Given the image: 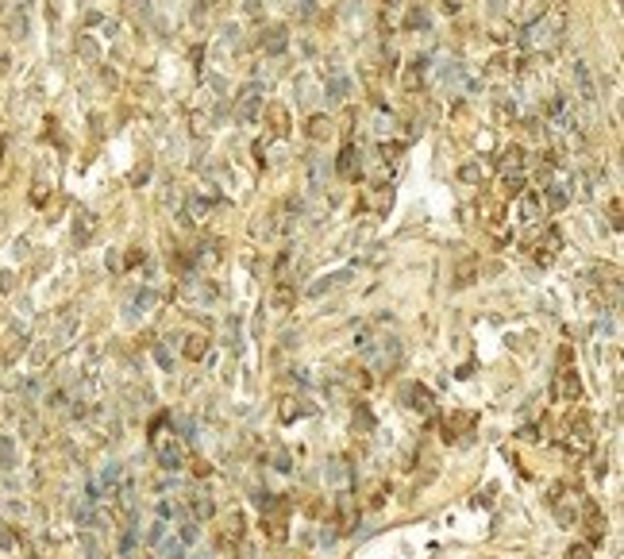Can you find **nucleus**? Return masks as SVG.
I'll use <instances>...</instances> for the list:
<instances>
[{
    "label": "nucleus",
    "mask_w": 624,
    "mask_h": 559,
    "mask_svg": "<svg viewBox=\"0 0 624 559\" xmlns=\"http://www.w3.org/2000/svg\"><path fill=\"white\" fill-rule=\"evenodd\" d=\"M150 448H154V455H159L162 471H182L185 451H182V440L166 428V420H159V425L150 428Z\"/></svg>",
    "instance_id": "nucleus-1"
},
{
    "label": "nucleus",
    "mask_w": 624,
    "mask_h": 559,
    "mask_svg": "<svg viewBox=\"0 0 624 559\" xmlns=\"http://www.w3.org/2000/svg\"><path fill=\"white\" fill-rule=\"evenodd\" d=\"M177 293H182L185 305H216V301H220V290H216V285L208 282V278H197V274L182 278Z\"/></svg>",
    "instance_id": "nucleus-2"
},
{
    "label": "nucleus",
    "mask_w": 624,
    "mask_h": 559,
    "mask_svg": "<svg viewBox=\"0 0 624 559\" xmlns=\"http://www.w3.org/2000/svg\"><path fill=\"white\" fill-rule=\"evenodd\" d=\"M262 116V85H243L235 93V120L239 124H255Z\"/></svg>",
    "instance_id": "nucleus-3"
},
{
    "label": "nucleus",
    "mask_w": 624,
    "mask_h": 559,
    "mask_svg": "<svg viewBox=\"0 0 624 559\" xmlns=\"http://www.w3.org/2000/svg\"><path fill=\"white\" fill-rule=\"evenodd\" d=\"M555 397H563V401H578V397H582L578 370H570V351H563V367H559V375H555Z\"/></svg>",
    "instance_id": "nucleus-4"
},
{
    "label": "nucleus",
    "mask_w": 624,
    "mask_h": 559,
    "mask_svg": "<svg viewBox=\"0 0 624 559\" xmlns=\"http://www.w3.org/2000/svg\"><path fill=\"white\" fill-rule=\"evenodd\" d=\"M570 74H575V85H578V100L593 109V104H598V81H593L590 66H586V62H575V66H570Z\"/></svg>",
    "instance_id": "nucleus-5"
},
{
    "label": "nucleus",
    "mask_w": 624,
    "mask_h": 559,
    "mask_svg": "<svg viewBox=\"0 0 624 559\" xmlns=\"http://www.w3.org/2000/svg\"><path fill=\"white\" fill-rule=\"evenodd\" d=\"M559 247H563V235H559V228H547V232H543V239L532 247L536 262H543V267H547V262L559 255Z\"/></svg>",
    "instance_id": "nucleus-6"
},
{
    "label": "nucleus",
    "mask_w": 624,
    "mask_h": 559,
    "mask_svg": "<svg viewBox=\"0 0 624 559\" xmlns=\"http://www.w3.org/2000/svg\"><path fill=\"white\" fill-rule=\"evenodd\" d=\"M266 124H270V132H274L278 139H285V135H289V127H293L289 109H285V104H266Z\"/></svg>",
    "instance_id": "nucleus-7"
},
{
    "label": "nucleus",
    "mask_w": 624,
    "mask_h": 559,
    "mask_svg": "<svg viewBox=\"0 0 624 559\" xmlns=\"http://www.w3.org/2000/svg\"><path fill=\"white\" fill-rule=\"evenodd\" d=\"M185 505H189V517H193V521H208V517H212V513H216V505H212V498H208V494H200V490L185 494Z\"/></svg>",
    "instance_id": "nucleus-8"
},
{
    "label": "nucleus",
    "mask_w": 624,
    "mask_h": 559,
    "mask_svg": "<svg viewBox=\"0 0 624 559\" xmlns=\"http://www.w3.org/2000/svg\"><path fill=\"white\" fill-rule=\"evenodd\" d=\"M586 536H590V544L605 540V517H601V510L593 501H586Z\"/></svg>",
    "instance_id": "nucleus-9"
},
{
    "label": "nucleus",
    "mask_w": 624,
    "mask_h": 559,
    "mask_svg": "<svg viewBox=\"0 0 624 559\" xmlns=\"http://www.w3.org/2000/svg\"><path fill=\"white\" fill-rule=\"evenodd\" d=\"M324 482L335 486V490H347V486H351V467H347L343 459H332V463L324 467Z\"/></svg>",
    "instance_id": "nucleus-10"
},
{
    "label": "nucleus",
    "mask_w": 624,
    "mask_h": 559,
    "mask_svg": "<svg viewBox=\"0 0 624 559\" xmlns=\"http://www.w3.org/2000/svg\"><path fill=\"white\" fill-rule=\"evenodd\" d=\"M520 212H525V220H540L543 216V189H525L520 193Z\"/></svg>",
    "instance_id": "nucleus-11"
},
{
    "label": "nucleus",
    "mask_w": 624,
    "mask_h": 559,
    "mask_svg": "<svg viewBox=\"0 0 624 559\" xmlns=\"http://www.w3.org/2000/svg\"><path fill=\"white\" fill-rule=\"evenodd\" d=\"M270 305H274L278 313H289L293 305H297V285H289V282L274 285V293H270Z\"/></svg>",
    "instance_id": "nucleus-12"
},
{
    "label": "nucleus",
    "mask_w": 624,
    "mask_h": 559,
    "mask_svg": "<svg viewBox=\"0 0 624 559\" xmlns=\"http://www.w3.org/2000/svg\"><path fill=\"white\" fill-rule=\"evenodd\" d=\"M170 533H174V525H170V521H159V517H154V521L147 525V533H143V544H147V548H159V544L166 540Z\"/></svg>",
    "instance_id": "nucleus-13"
},
{
    "label": "nucleus",
    "mask_w": 624,
    "mask_h": 559,
    "mask_svg": "<svg viewBox=\"0 0 624 559\" xmlns=\"http://www.w3.org/2000/svg\"><path fill=\"white\" fill-rule=\"evenodd\" d=\"M347 278H351V270H339V274H324V278H317V282L308 285L305 293H308V297H320L324 290H335V285H343Z\"/></svg>",
    "instance_id": "nucleus-14"
},
{
    "label": "nucleus",
    "mask_w": 624,
    "mask_h": 559,
    "mask_svg": "<svg viewBox=\"0 0 624 559\" xmlns=\"http://www.w3.org/2000/svg\"><path fill=\"white\" fill-rule=\"evenodd\" d=\"M335 170H339L343 178H358V150L351 147V143L339 150V162H335Z\"/></svg>",
    "instance_id": "nucleus-15"
},
{
    "label": "nucleus",
    "mask_w": 624,
    "mask_h": 559,
    "mask_svg": "<svg viewBox=\"0 0 624 559\" xmlns=\"http://www.w3.org/2000/svg\"><path fill=\"white\" fill-rule=\"evenodd\" d=\"M520 170H525V150L505 147V155H501V174H520Z\"/></svg>",
    "instance_id": "nucleus-16"
},
{
    "label": "nucleus",
    "mask_w": 624,
    "mask_h": 559,
    "mask_svg": "<svg viewBox=\"0 0 624 559\" xmlns=\"http://www.w3.org/2000/svg\"><path fill=\"white\" fill-rule=\"evenodd\" d=\"M408 401H413V409L420 413V417L432 413V390H428V386H413V390H408Z\"/></svg>",
    "instance_id": "nucleus-17"
},
{
    "label": "nucleus",
    "mask_w": 624,
    "mask_h": 559,
    "mask_svg": "<svg viewBox=\"0 0 624 559\" xmlns=\"http://www.w3.org/2000/svg\"><path fill=\"white\" fill-rule=\"evenodd\" d=\"M93 235H97V216H93V212H81L77 224H74V239L77 243H89Z\"/></svg>",
    "instance_id": "nucleus-18"
},
{
    "label": "nucleus",
    "mask_w": 624,
    "mask_h": 559,
    "mask_svg": "<svg viewBox=\"0 0 624 559\" xmlns=\"http://www.w3.org/2000/svg\"><path fill=\"white\" fill-rule=\"evenodd\" d=\"M543 205L547 209H566V200H570V193H566V185H559V182H551V185H543Z\"/></svg>",
    "instance_id": "nucleus-19"
},
{
    "label": "nucleus",
    "mask_w": 624,
    "mask_h": 559,
    "mask_svg": "<svg viewBox=\"0 0 624 559\" xmlns=\"http://www.w3.org/2000/svg\"><path fill=\"white\" fill-rule=\"evenodd\" d=\"M285 47H289V39H285V31H282V27L266 31V39H262V50H266V54H282Z\"/></svg>",
    "instance_id": "nucleus-20"
},
{
    "label": "nucleus",
    "mask_w": 624,
    "mask_h": 559,
    "mask_svg": "<svg viewBox=\"0 0 624 559\" xmlns=\"http://www.w3.org/2000/svg\"><path fill=\"white\" fill-rule=\"evenodd\" d=\"M501 193L505 197H520L525 193V170L520 174H501Z\"/></svg>",
    "instance_id": "nucleus-21"
},
{
    "label": "nucleus",
    "mask_w": 624,
    "mask_h": 559,
    "mask_svg": "<svg viewBox=\"0 0 624 559\" xmlns=\"http://www.w3.org/2000/svg\"><path fill=\"white\" fill-rule=\"evenodd\" d=\"M324 97H328V104H339V100L347 97V81H343V77H328Z\"/></svg>",
    "instance_id": "nucleus-22"
},
{
    "label": "nucleus",
    "mask_w": 624,
    "mask_h": 559,
    "mask_svg": "<svg viewBox=\"0 0 624 559\" xmlns=\"http://www.w3.org/2000/svg\"><path fill=\"white\" fill-rule=\"evenodd\" d=\"M474 274H478V262L474 259H463V262H458V270H455V285H458V290L470 285V282H474Z\"/></svg>",
    "instance_id": "nucleus-23"
},
{
    "label": "nucleus",
    "mask_w": 624,
    "mask_h": 559,
    "mask_svg": "<svg viewBox=\"0 0 624 559\" xmlns=\"http://www.w3.org/2000/svg\"><path fill=\"white\" fill-rule=\"evenodd\" d=\"M428 66H432V62H428V58H413V70H408V74H405V85H408V89H416V85L424 81Z\"/></svg>",
    "instance_id": "nucleus-24"
},
{
    "label": "nucleus",
    "mask_w": 624,
    "mask_h": 559,
    "mask_svg": "<svg viewBox=\"0 0 624 559\" xmlns=\"http://www.w3.org/2000/svg\"><path fill=\"white\" fill-rule=\"evenodd\" d=\"M154 305H159V293H154V290H139V293H135V301H131L135 313H150Z\"/></svg>",
    "instance_id": "nucleus-25"
},
{
    "label": "nucleus",
    "mask_w": 624,
    "mask_h": 559,
    "mask_svg": "<svg viewBox=\"0 0 624 559\" xmlns=\"http://www.w3.org/2000/svg\"><path fill=\"white\" fill-rule=\"evenodd\" d=\"M308 135H312V139H328V135H332V120H328V116H312V120H308Z\"/></svg>",
    "instance_id": "nucleus-26"
},
{
    "label": "nucleus",
    "mask_w": 624,
    "mask_h": 559,
    "mask_svg": "<svg viewBox=\"0 0 624 559\" xmlns=\"http://www.w3.org/2000/svg\"><path fill=\"white\" fill-rule=\"evenodd\" d=\"M205 351H208L205 336H189V340H185V355H189V359H205Z\"/></svg>",
    "instance_id": "nucleus-27"
},
{
    "label": "nucleus",
    "mask_w": 624,
    "mask_h": 559,
    "mask_svg": "<svg viewBox=\"0 0 624 559\" xmlns=\"http://www.w3.org/2000/svg\"><path fill=\"white\" fill-rule=\"evenodd\" d=\"M405 27H408V31H424V27H428V12L424 8H413V12H408V19H405Z\"/></svg>",
    "instance_id": "nucleus-28"
},
{
    "label": "nucleus",
    "mask_w": 624,
    "mask_h": 559,
    "mask_svg": "<svg viewBox=\"0 0 624 559\" xmlns=\"http://www.w3.org/2000/svg\"><path fill=\"white\" fill-rule=\"evenodd\" d=\"M216 262H220V251H216V247H200V255H197V267H208V270H212V267H216Z\"/></svg>",
    "instance_id": "nucleus-29"
},
{
    "label": "nucleus",
    "mask_w": 624,
    "mask_h": 559,
    "mask_svg": "<svg viewBox=\"0 0 624 559\" xmlns=\"http://www.w3.org/2000/svg\"><path fill=\"white\" fill-rule=\"evenodd\" d=\"M458 178H463V182H482V166H478V162H466V166L458 170Z\"/></svg>",
    "instance_id": "nucleus-30"
},
{
    "label": "nucleus",
    "mask_w": 624,
    "mask_h": 559,
    "mask_svg": "<svg viewBox=\"0 0 624 559\" xmlns=\"http://www.w3.org/2000/svg\"><path fill=\"white\" fill-rule=\"evenodd\" d=\"M293 417H301V405L293 397H285L282 401V420H293Z\"/></svg>",
    "instance_id": "nucleus-31"
},
{
    "label": "nucleus",
    "mask_w": 624,
    "mask_h": 559,
    "mask_svg": "<svg viewBox=\"0 0 624 559\" xmlns=\"http://www.w3.org/2000/svg\"><path fill=\"white\" fill-rule=\"evenodd\" d=\"M77 50H81L85 58H97V47H93V39H85V35L77 39Z\"/></svg>",
    "instance_id": "nucleus-32"
},
{
    "label": "nucleus",
    "mask_w": 624,
    "mask_h": 559,
    "mask_svg": "<svg viewBox=\"0 0 624 559\" xmlns=\"http://www.w3.org/2000/svg\"><path fill=\"white\" fill-rule=\"evenodd\" d=\"M147 174H150V162H143V166H135L131 182H135V185H139V182H147Z\"/></svg>",
    "instance_id": "nucleus-33"
},
{
    "label": "nucleus",
    "mask_w": 624,
    "mask_h": 559,
    "mask_svg": "<svg viewBox=\"0 0 624 559\" xmlns=\"http://www.w3.org/2000/svg\"><path fill=\"white\" fill-rule=\"evenodd\" d=\"M566 559H590V548H586V544H578V548L566 551Z\"/></svg>",
    "instance_id": "nucleus-34"
},
{
    "label": "nucleus",
    "mask_w": 624,
    "mask_h": 559,
    "mask_svg": "<svg viewBox=\"0 0 624 559\" xmlns=\"http://www.w3.org/2000/svg\"><path fill=\"white\" fill-rule=\"evenodd\" d=\"M609 216H613V224H621V200H609Z\"/></svg>",
    "instance_id": "nucleus-35"
},
{
    "label": "nucleus",
    "mask_w": 624,
    "mask_h": 559,
    "mask_svg": "<svg viewBox=\"0 0 624 559\" xmlns=\"http://www.w3.org/2000/svg\"><path fill=\"white\" fill-rule=\"evenodd\" d=\"M4 70H8V54H0V74H4Z\"/></svg>",
    "instance_id": "nucleus-36"
},
{
    "label": "nucleus",
    "mask_w": 624,
    "mask_h": 559,
    "mask_svg": "<svg viewBox=\"0 0 624 559\" xmlns=\"http://www.w3.org/2000/svg\"><path fill=\"white\" fill-rule=\"evenodd\" d=\"M0 159H4V139H0Z\"/></svg>",
    "instance_id": "nucleus-37"
}]
</instances>
